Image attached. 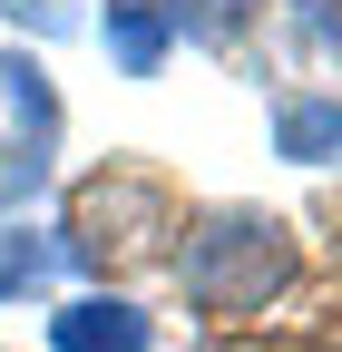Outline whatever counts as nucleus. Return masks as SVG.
I'll use <instances>...</instances> for the list:
<instances>
[{
    "label": "nucleus",
    "mask_w": 342,
    "mask_h": 352,
    "mask_svg": "<svg viewBox=\"0 0 342 352\" xmlns=\"http://www.w3.org/2000/svg\"><path fill=\"white\" fill-rule=\"evenodd\" d=\"M176 274H186V303H196V314H216V323H254V314L284 294L293 245H284L274 215H254V206H216V215H196V226H186Z\"/></svg>",
    "instance_id": "nucleus-1"
},
{
    "label": "nucleus",
    "mask_w": 342,
    "mask_h": 352,
    "mask_svg": "<svg viewBox=\"0 0 342 352\" xmlns=\"http://www.w3.org/2000/svg\"><path fill=\"white\" fill-rule=\"evenodd\" d=\"M166 235H186V226H176V196H166L157 176H137V166H108V176H89V186L69 196L59 254L89 264V274H108V264L166 254Z\"/></svg>",
    "instance_id": "nucleus-2"
},
{
    "label": "nucleus",
    "mask_w": 342,
    "mask_h": 352,
    "mask_svg": "<svg viewBox=\"0 0 342 352\" xmlns=\"http://www.w3.org/2000/svg\"><path fill=\"white\" fill-rule=\"evenodd\" d=\"M0 78H10V108H20V147L0 157V206H20L49 186V147H59V98L49 78H39L30 59H0Z\"/></svg>",
    "instance_id": "nucleus-3"
},
{
    "label": "nucleus",
    "mask_w": 342,
    "mask_h": 352,
    "mask_svg": "<svg viewBox=\"0 0 342 352\" xmlns=\"http://www.w3.org/2000/svg\"><path fill=\"white\" fill-rule=\"evenodd\" d=\"M147 342H157V323L127 294H78L49 314V352H147Z\"/></svg>",
    "instance_id": "nucleus-4"
},
{
    "label": "nucleus",
    "mask_w": 342,
    "mask_h": 352,
    "mask_svg": "<svg viewBox=\"0 0 342 352\" xmlns=\"http://www.w3.org/2000/svg\"><path fill=\"white\" fill-rule=\"evenodd\" d=\"M98 39H108V59H117L127 78H157V69H166V50H176V30H166L157 0H108Z\"/></svg>",
    "instance_id": "nucleus-5"
},
{
    "label": "nucleus",
    "mask_w": 342,
    "mask_h": 352,
    "mask_svg": "<svg viewBox=\"0 0 342 352\" xmlns=\"http://www.w3.org/2000/svg\"><path fill=\"white\" fill-rule=\"evenodd\" d=\"M274 147L293 166H332L342 157V98H284L274 108Z\"/></svg>",
    "instance_id": "nucleus-6"
},
{
    "label": "nucleus",
    "mask_w": 342,
    "mask_h": 352,
    "mask_svg": "<svg viewBox=\"0 0 342 352\" xmlns=\"http://www.w3.org/2000/svg\"><path fill=\"white\" fill-rule=\"evenodd\" d=\"M157 10H166V30H186V39H205V50H225V39H244L254 0H157Z\"/></svg>",
    "instance_id": "nucleus-7"
},
{
    "label": "nucleus",
    "mask_w": 342,
    "mask_h": 352,
    "mask_svg": "<svg viewBox=\"0 0 342 352\" xmlns=\"http://www.w3.org/2000/svg\"><path fill=\"white\" fill-rule=\"evenodd\" d=\"M49 264H59V245H30V235H10V245H0V294L49 284Z\"/></svg>",
    "instance_id": "nucleus-8"
},
{
    "label": "nucleus",
    "mask_w": 342,
    "mask_h": 352,
    "mask_svg": "<svg viewBox=\"0 0 342 352\" xmlns=\"http://www.w3.org/2000/svg\"><path fill=\"white\" fill-rule=\"evenodd\" d=\"M293 30H304L313 50H342V0H293Z\"/></svg>",
    "instance_id": "nucleus-9"
},
{
    "label": "nucleus",
    "mask_w": 342,
    "mask_h": 352,
    "mask_svg": "<svg viewBox=\"0 0 342 352\" xmlns=\"http://www.w3.org/2000/svg\"><path fill=\"white\" fill-rule=\"evenodd\" d=\"M10 20H20V30H69L59 0H10Z\"/></svg>",
    "instance_id": "nucleus-10"
}]
</instances>
